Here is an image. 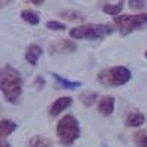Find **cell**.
Segmentation results:
<instances>
[{"mask_svg":"<svg viewBox=\"0 0 147 147\" xmlns=\"http://www.w3.org/2000/svg\"><path fill=\"white\" fill-rule=\"evenodd\" d=\"M115 25L118 27L122 35H128L129 32L140 30L147 25V13L140 15H119L115 18Z\"/></svg>","mask_w":147,"mask_h":147,"instance_id":"5","label":"cell"},{"mask_svg":"<svg viewBox=\"0 0 147 147\" xmlns=\"http://www.w3.org/2000/svg\"><path fill=\"white\" fill-rule=\"evenodd\" d=\"M97 78L106 87H119L131 80V71L125 66H113L99 72Z\"/></svg>","mask_w":147,"mask_h":147,"instance_id":"4","label":"cell"},{"mask_svg":"<svg viewBox=\"0 0 147 147\" xmlns=\"http://www.w3.org/2000/svg\"><path fill=\"white\" fill-rule=\"evenodd\" d=\"M46 27H47L49 30H53V31H62V30H66L65 24L57 22V21H49V22H46Z\"/></svg>","mask_w":147,"mask_h":147,"instance_id":"19","label":"cell"},{"mask_svg":"<svg viewBox=\"0 0 147 147\" xmlns=\"http://www.w3.org/2000/svg\"><path fill=\"white\" fill-rule=\"evenodd\" d=\"M28 147H52V141L43 136H35L31 138Z\"/></svg>","mask_w":147,"mask_h":147,"instance_id":"14","label":"cell"},{"mask_svg":"<svg viewBox=\"0 0 147 147\" xmlns=\"http://www.w3.org/2000/svg\"><path fill=\"white\" fill-rule=\"evenodd\" d=\"M146 57H147V52H146Z\"/></svg>","mask_w":147,"mask_h":147,"instance_id":"22","label":"cell"},{"mask_svg":"<svg viewBox=\"0 0 147 147\" xmlns=\"http://www.w3.org/2000/svg\"><path fill=\"white\" fill-rule=\"evenodd\" d=\"M52 77L56 80V82L60 85V87H63L66 90H75V88L81 87V82L80 81H68V80L62 78L60 75H57V74H52Z\"/></svg>","mask_w":147,"mask_h":147,"instance_id":"11","label":"cell"},{"mask_svg":"<svg viewBox=\"0 0 147 147\" xmlns=\"http://www.w3.org/2000/svg\"><path fill=\"white\" fill-rule=\"evenodd\" d=\"M129 6L132 9H143V7H146V2H134V0H131Z\"/></svg>","mask_w":147,"mask_h":147,"instance_id":"20","label":"cell"},{"mask_svg":"<svg viewBox=\"0 0 147 147\" xmlns=\"http://www.w3.org/2000/svg\"><path fill=\"white\" fill-rule=\"evenodd\" d=\"M113 32L112 25H100V24H87V25H81L69 30L71 38L75 40H99L105 38L106 35Z\"/></svg>","mask_w":147,"mask_h":147,"instance_id":"2","label":"cell"},{"mask_svg":"<svg viewBox=\"0 0 147 147\" xmlns=\"http://www.w3.org/2000/svg\"><path fill=\"white\" fill-rule=\"evenodd\" d=\"M16 124L13 121L10 119H2V122H0V136H2V138L7 137L10 132H13L16 129Z\"/></svg>","mask_w":147,"mask_h":147,"instance_id":"12","label":"cell"},{"mask_svg":"<svg viewBox=\"0 0 147 147\" xmlns=\"http://www.w3.org/2000/svg\"><path fill=\"white\" fill-rule=\"evenodd\" d=\"M122 7H124V2H118V3H103L105 13L112 15V16H119Z\"/></svg>","mask_w":147,"mask_h":147,"instance_id":"13","label":"cell"},{"mask_svg":"<svg viewBox=\"0 0 147 147\" xmlns=\"http://www.w3.org/2000/svg\"><path fill=\"white\" fill-rule=\"evenodd\" d=\"M57 137L59 141L62 143L63 146H71L74 141H75L80 137V125H78V121L74 118L72 115H66L62 119L59 121L57 128Z\"/></svg>","mask_w":147,"mask_h":147,"instance_id":"3","label":"cell"},{"mask_svg":"<svg viewBox=\"0 0 147 147\" xmlns=\"http://www.w3.org/2000/svg\"><path fill=\"white\" fill-rule=\"evenodd\" d=\"M41 53H43V50H41L40 46L30 44L27 47V50H25V60H27L30 65L35 66L37 62H38V59H40V56H41Z\"/></svg>","mask_w":147,"mask_h":147,"instance_id":"6","label":"cell"},{"mask_svg":"<svg viewBox=\"0 0 147 147\" xmlns=\"http://www.w3.org/2000/svg\"><path fill=\"white\" fill-rule=\"evenodd\" d=\"M96 99H97V94L93 93V91H84V93L80 94V100H81V103L85 105V106H91Z\"/></svg>","mask_w":147,"mask_h":147,"instance_id":"16","label":"cell"},{"mask_svg":"<svg viewBox=\"0 0 147 147\" xmlns=\"http://www.w3.org/2000/svg\"><path fill=\"white\" fill-rule=\"evenodd\" d=\"M52 52H59V53H66V52H74L77 50V44L72 43L71 40H59L56 41V44H53L50 47Z\"/></svg>","mask_w":147,"mask_h":147,"instance_id":"9","label":"cell"},{"mask_svg":"<svg viewBox=\"0 0 147 147\" xmlns=\"http://www.w3.org/2000/svg\"><path fill=\"white\" fill-rule=\"evenodd\" d=\"M134 143L138 147H147V131H137L134 134Z\"/></svg>","mask_w":147,"mask_h":147,"instance_id":"17","label":"cell"},{"mask_svg":"<svg viewBox=\"0 0 147 147\" xmlns=\"http://www.w3.org/2000/svg\"><path fill=\"white\" fill-rule=\"evenodd\" d=\"M2 147H10V146H9L7 143H2Z\"/></svg>","mask_w":147,"mask_h":147,"instance_id":"21","label":"cell"},{"mask_svg":"<svg viewBox=\"0 0 147 147\" xmlns=\"http://www.w3.org/2000/svg\"><path fill=\"white\" fill-rule=\"evenodd\" d=\"M146 122V118L141 112H138V110H132V112L128 113L127 119H125V124L128 127H140L143 125Z\"/></svg>","mask_w":147,"mask_h":147,"instance_id":"10","label":"cell"},{"mask_svg":"<svg viewBox=\"0 0 147 147\" xmlns=\"http://www.w3.org/2000/svg\"><path fill=\"white\" fill-rule=\"evenodd\" d=\"M71 105H72V99H71V97H59L57 100H55V103L50 107V115L52 116L59 115L60 112H63L65 109H68Z\"/></svg>","mask_w":147,"mask_h":147,"instance_id":"8","label":"cell"},{"mask_svg":"<svg viewBox=\"0 0 147 147\" xmlns=\"http://www.w3.org/2000/svg\"><path fill=\"white\" fill-rule=\"evenodd\" d=\"M0 85H2V93L5 99L10 103H15L22 93V78L21 74L12 68L10 65H5L2 68V80H0Z\"/></svg>","mask_w":147,"mask_h":147,"instance_id":"1","label":"cell"},{"mask_svg":"<svg viewBox=\"0 0 147 147\" xmlns=\"http://www.w3.org/2000/svg\"><path fill=\"white\" fill-rule=\"evenodd\" d=\"M21 18L25 21V22H28L30 25H37V24L40 22L38 15H37L35 12H32V10H24L22 13H21Z\"/></svg>","mask_w":147,"mask_h":147,"instance_id":"15","label":"cell"},{"mask_svg":"<svg viewBox=\"0 0 147 147\" xmlns=\"http://www.w3.org/2000/svg\"><path fill=\"white\" fill-rule=\"evenodd\" d=\"M113 109H115V99L112 96H103L99 102V112L105 116H109L112 115Z\"/></svg>","mask_w":147,"mask_h":147,"instance_id":"7","label":"cell"},{"mask_svg":"<svg viewBox=\"0 0 147 147\" xmlns=\"http://www.w3.org/2000/svg\"><path fill=\"white\" fill-rule=\"evenodd\" d=\"M60 16H65V18H68L69 21H82V19H84V15L80 13V12H77V10H66V12H62V13H60Z\"/></svg>","mask_w":147,"mask_h":147,"instance_id":"18","label":"cell"}]
</instances>
